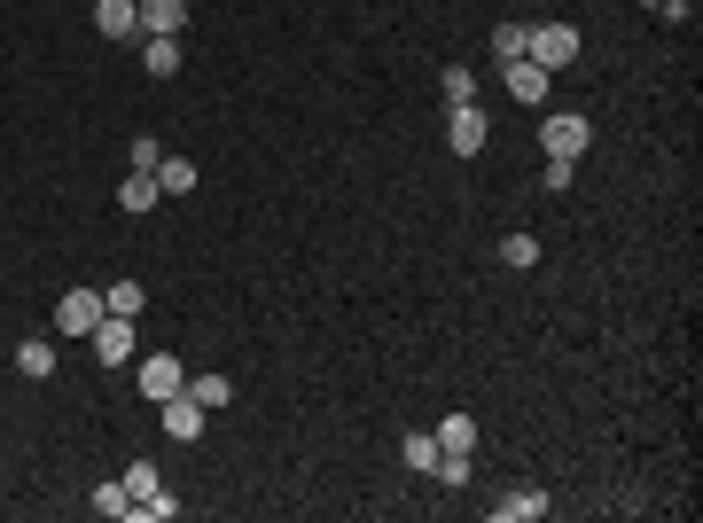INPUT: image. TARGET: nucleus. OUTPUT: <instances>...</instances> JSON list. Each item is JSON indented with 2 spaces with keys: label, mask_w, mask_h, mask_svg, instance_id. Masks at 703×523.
Returning <instances> with one entry per match:
<instances>
[{
  "label": "nucleus",
  "mask_w": 703,
  "mask_h": 523,
  "mask_svg": "<svg viewBox=\"0 0 703 523\" xmlns=\"http://www.w3.org/2000/svg\"><path fill=\"white\" fill-rule=\"evenodd\" d=\"M547 79L563 71V63H578V24H532V48H524Z\"/></svg>",
  "instance_id": "1"
},
{
  "label": "nucleus",
  "mask_w": 703,
  "mask_h": 523,
  "mask_svg": "<svg viewBox=\"0 0 703 523\" xmlns=\"http://www.w3.org/2000/svg\"><path fill=\"white\" fill-rule=\"evenodd\" d=\"M586 141H594V126H586L578 110H555V118L539 126V149H547V157H571V165L586 157Z\"/></svg>",
  "instance_id": "2"
},
{
  "label": "nucleus",
  "mask_w": 703,
  "mask_h": 523,
  "mask_svg": "<svg viewBox=\"0 0 703 523\" xmlns=\"http://www.w3.org/2000/svg\"><path fill=\"white\" fill-rule=\"evenodd\" d=\"M87 344H95V359H102V367H126V359H133V320H126V313H102Z\"/></svg>",
  "instance_id": "3"
},
{
  "label": "nucleus",
  "mask_w": 703,
  "mask_h": 523,
  "mask_svg": "<svg viewBox=\"0 0 703 523\" xmlns=\"http://www.w3.org/2000/svg\"><path fill=\"white\" fill-rule=\"evenodd\" d=\"M485 134H493V118H485L477 102H454V118H446V141H454V157H477V149H485Z\"/></svg>",
  "instance_id": "4"
},
{
  "label": "nucleus",
  "mask_w": 703,
  "mask_h": 523,
  "mask_svg": "<svg viewBox=\"0 0 703 523\" xmlns=\"http://www.w3.org/2000/svg\"><path fill=\"white\" fill-rule=\"evenodd\" d=\"M95 320H102V289H63L56 328H63V336H95Z\"/></svg>",
  "instance_id": "5"
},
{
  "label": "nucleus",
  "mask_w": 703,
  "mask_h": 523,
  "mask_svg": "<svg viewBox=\"0 0 703 523\" xmlns=\"http://www.w3.org/2000/svg\"><path fill=\"white\" fill-rule=\"evenodd\" d=\"M157 414H165V437H180V445H196V437H204V406H196L188 391L157 398Z\"/></svg>",
  "instance_id": "6"
},
{
  "label": "nucleus",
  "mask_w": 703,
  "mask_h": 523,
  "mask_svg": "<svg viewBox=\"0 0 703 523\" xmlns=\"http://www.w3.org/2000/svg\"><path fill=\"white\" fill-rule=\"evenodd\" d=\"M95 32L102 40H141V0H95Z\"/></svg>",
  "instance_id": "7"
},
{
  "label": "nucleus",
  "mask_w": 703,
  "mask_h": 523,
  "mask_svg": "<svg viewBox=\"0 0 703 523\" xmlns=\"http://www.w3.org/2000/svg\"><path fill=\"white\" fill-rule=\"evenodd\" d=\"M141 391H149V398H172V391H188V367H180L172 352H149V359H141Z\"/></svg>",
  "instance_id": "8"
},
{
  "label": "nucleus",
  "mask_w": 703,
  "mask_h": 523,
  "mask_svg": "<svg viewBox=\"0 0 703 523\" xmlns=\"http://www.w3.org/2000/svg\"><path fill=\"white\" fill-rule=\"evenodd\" d=\"M501 71H508V95H516L524 110H539V102H547V71H539L532 56H516V63H501Z\"/></svg>",
  "instance_id": "9"
},
{
  "label": "nucleus",
  "mask_w": 703,
  "mask_h": 523,
  "mask_svg": "<svg viewBox=\"0 0 703 523\" xmlns=\"http://www.w3.org/2000/svg\"><path fill=\"white\" fill-rule=\"evenodd\" d=\"M532 515H547V492L539 484H516L508 500H493V523H532Z\"/></svg>",
  "instance_id": "10"
},
{
  "label": "nucleus",
  "mask_w": 703,
  "mask_h": 523,
  "mask_svg": "<svg viewBox=\"0 0 703 523\" xmlns=\"http://www.w3.org/2000/svg\"><path fill=\"white\" fill-rule=\"evenodd\" d=\"M141 32L180 40V32H188V0H141Z\"/></svg>",
  "instance_id": "11"
},
{
  "label": "nucleus",
  "mask_w": 703,
  "mask_h": 523,
  "mask_svg": "<svg viewBox=\"0 0 703 523\" xmlns=\"http://www.w3.org/2000/svg\"><path fill=\"white\" fill-rule=\"evenodd\" d=\"M141 71H149V79H172V71H180V40L141 32Z\"/></svg>",
  "instance_id": "12"
},
{
  "label": "nucleus",
  "mask_w": 703,
  "mask_h": 523,
  "mask_svg": "<svg viewBox=\"0 0 703 523\" xmlns=\"http://www.w3.org/2000/svg\"><path fill=\"white\" fill-rule=\"evenodd\" d=\"M17 375L48 383V375H56V344H48V336H24V344H17Z\"/></svg>",
  "instance_id": "13"
},
{
  "label": "nucleus",
  "mask_w": 703,
  "mask_h": 523,
  "mask_svg": "<svg viewBox=\"0 0 703 523\" xmlns=\"http://www.w3.org/2000/svg\"><path fill=\"white\" fill-rule=\"evenodd\" d=\"M157 196H165V188H157V172H126V188H118V204H126L133 219H141V211H157Z\"/></svg>",
  "instance_id": "14"
},
{
  "label": "nucleus",
  "mask_w": 703,
  "mask_h": 523,
  "mask_svg": "<svg viewBox=\"0 0 703 523\" xmlns=\"http://www.w3.org/2000/svg\"><path fill=\"white\" fill-rule=\"evenodd\" d=\"M399 461H407L415 476H430V468H438V437H430V430H407V437H399Z\"/></svg>",
  "instance_id": "15"
},
{
  "label": "nucleus",
  "mask_w": 703,
  "mask_h": 523,
  "mask_svg": "<svg viewBox=\"0 0 703 523\" xmlns=\"http://www.w3.org/2000/svg\"><path fill=\"white\" fill-rule=\"evenodd\" d=\"M95 515H110V523H118V515H141V500L126 492V476H110V484H95Z\"/></svg>",
  "instance_id": "16"
},
{
  "label": "nucleus",
  "mask_w": 703,
  "mask_h": 523,
  "mask_svg": "<svg viewBox=\"0 0 703 523\" xmlns=\"http://www.w3.org/2000/svg\"><path fill=\"white\" fill-rule=\"evenodd\" d=\"M188 398H196L204 414H219V406L235 398V383H227V375H188Z\"/></svg>",
  "instance_id": "17"
},
{
  "label": "nucleus",
  "mask_w": 703,
  "mask_h": 523,
  "mask_svg": "<svg viewBox=\"0 0 703 523\" xmlns=\"http://www.w3.org/2000/svg\"><path fill=\"white\" fill-rule=\"evenodd\" d=\"M141 305H149V289H141V282H110V289H102V313H126V320H133Z\"/></svg>",
  "instance_id": "18"
},
{
  "label": "nucleus",
  "mask_w": 703,
  "mask_h": 523,
  "mask_svg": "<svg viewBox=\"0 0 703 523\" xmlns=\"http://www.w3.org/2000/svg\"><path fill=\"white\" fill-rule=\"evenodd\" d=\"M430 437H438L446 453H469V445H477V422H469V414H446V422H438Z\"/></svg>",
  "instance_id": "19"
},
{
  "label": "nucleus",
  "mask_w": 703,
  "mask_h": 523,
  "mask_svg": "<svg viewBox=\"0 0 703 523\" xmlns=\"http://www.w3.org/2000/svg\"><path fill=\"white\" fill-rule=\"evenodd\" d=\"M157 188H165V196H188V188H196V165H188V157H165V165H157Z\"/></svg>",
  "instance_id": "20"
},
{
  "label": "nucleus",
  "mask_w": 703,
  "mask_h": 523,
  "mask_svg": "<svg viewBox=\"0 0 703 523\" xmlns=\"http://www.w3.org/2000/svg\"><path fill=\"white\" fill-rule=\"evenodd\" d=\"M524 48H532V24H501V32H493V56H501V63H516Z\"/></svg>",
  "instance_id": "21"
},
{
  "label": "nucleus",
  "mask_w": 703,
  "mask_h": 523,
  "mask_svg": "<svg viewBox=\"0 0 703 523\" xmlns=\"http://www.w3.org/2000/svg\"><path fill=\"white\" fill-rule=\"evenodd\" d=\"M430 476H438L446 492H462V484H469V453H446V445H438V468H430Z\"/></svg>",
  "instance_id": "22"
},
{
  "label": "nucleus",
  "mask_w": 703,
  "mask_h": 523,
  "mask_svg": "<svg viewBox=\"0 0 703 523\" xmlns=\"http://www.w3.org/2000/svg\"><path fill=\"white\" fill-rule=\"evenodd\" d=\"M501 258H508L516 274H524V266H539V235H508V243H501Z\"/></svg>",
  "instance_id": "23"
},
{
  "label": "nucleus",
  "mask_w": 703,
  "mask_h": 523,
  "mask_svg": "<svg viewBox=\"0 0 703 523\" xmlns=\"http://www.w3.org/2000/svg\"><path fill=\"white\" fill-rule=\"evenodd\" d=\"M454 102H477V71H462V63L446 71V110H454Z\"/></svg>",
  "instance_id": "24"
},
{
  "label": "nucleus",
  "mask_w": 703,
  "mask_h": 523,
  "mask_svg": "<svg viewBox=\"0 0 703 523\" xmlns=\"http://www.w3.org/2000/svg\"><path fill=\"white\" fill-rule=\"evenodd\" d=\"M157 484H165V476H157V461H133V468H126V492H133V500H149Z\"/></svg>",
  "instance_id": "25"
},
{
  "label": "nucleus",
  "mask_w": 703,
  "mask_h": 523,
  "mask_svg": "<svg viewBox=\"0 0 703 523\" xmlns=\"http://www.w3.org/2000/svg\"><path fill=\"white\" fill-rule=\"evenodd\" d=\"M571 172H578L571 157H547V165H539V188H555V196H563V188H571Z\"/></svg>",
  "instance_id": "26"
},
{
  "label": "nucleus",
  "mask_w": 703,
  "mask_h": 523,
  "mask_svg": "<svg viewBox=\"0 0 703 523\" xmlns=\"http://www.w3.org/2000/svg\"><path fill=\"white\" fill-rule=\"evenodd\" d=\"M157 165H165V149H157V141L141 134V141H133V172H157Z\"/></svg>",
  "instance_id": "27"
},
{
  "label": "nucleus",
  "mask_w": 703,
  "mask_h": 523,
  "mask_svg": "<svg viewBox=\"0 0 703 523\" xmlns=\"http://www.w3.org/2000/svg\"><path fill=\"white\" fill-rule=\"evenodd\" d=\"M641 9H664V0H641Z\"/></svg>",
  "instance_id": "28"
},
{
  "label": "nucleus",
  "mask_w": 703,
  "mask_h": 523,
  "mask_svg": "<svg viewBox=\"0 0 703 523\" xmlns=\"http://www.w3.org/2000/svg\"><path fill=\"white\" fill-rule=\"evenodd\" d=\"M680 9H695V0H680Z\"/></svg>",
  "instance_id": "29"
}]
</instances>
